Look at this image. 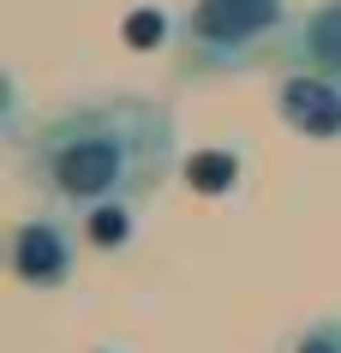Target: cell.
I'll return each instance as SVG.
<instances>
[{"mask_svg": "<svg viewBox=\"0 0 341 353\" xmlns=\"http://www.w3.org/2000/svg\"><path fill=\"white\" fill-rule=\"evenodd\" d=\"M78 222L90 228V240L102 252H120V240L132 234V210H90V216H78Z\"/></svg>", "mask_w": 341, "mask_h": 353, "instance_id": "6", "label": "cell"}, {"mask_svg": "<svg viewBox=\"0 0 341 353\" xmlns=\"http://www.w3.org/2000/svg\"><path fill=\"white\" fill-rule=\"evenodd\" d=\"M276 114H282V126L305 132V138H341V78L293 66L276 84Z\"/></svg>", "mask_w": 341, "mask_h": 353, "instance_id": "4", "label": "cell"}, {"mask_svg": "<svg viewBox=\"0 0 341 353\" xmlns=\"http://www.w3.org/2000/svg\"><path fill=\"white\" fill-rule=\"evenodd\" d=\"M282 60L287 66H311V72L341 78V0H318L311 12H300Z\"/></svg>", "mask_w": 341, "mask_h": 353, "instance_id": "5", "label": "cell"}, {"mask_svg": "<svg viewBox=\"0 0 341 353\" xmlns=\"http://www.w3.org/2000/svg\"><path fill=\"white\" fill-rule=\"evenodd\" d=\"M6 270L30 288V294H60L78 270V240L60 216H30L12 228L6 240Z\"/></svg>", "mask_w": 341, "mask_h": 353, "instance_id": "3", "label": "cell"}, {"mask_svg": "<svg viewBox=\"0 0 341 353\" xmlns=\"http://www.w3.org/2000/svg\"><path fill=\"white\" fill-rule=\"evenodd\" d=\"M293 0H192L174 24V66L186 78L251 72L287 54Z\"/></svg>", "mask_w": 341, "mask_h": 353, "instance_id": "2", "label": "cell"}, {"mask_svg": "<svg viewBox=\"0 0 341 353\" xmlns=\"http://www.w3.org/2000/svg\"><path fill=\"white\" fill-rule=\"evenodd\" d=\"M293 353H341V317H318V323H305Z\"/></svg>", "mask_w": 341, "mask_h": 353, "instance_id": "7", "label": "cell"}, {"mask_svg": "<svg viewBox=\"0 0 341 353\" xmlns=\"http://www.w3.org/2000/svg\"><path fill=\"white\" fill-rule=\"evenodd\" d=\"M19 168L66 216L138 210L174 180L180 126L156 96H90L37 120V132L19 144Z\"/></svg>", "mask_w": 341, "mask_h": 353, "instance_id": "1", "label": "cell"}]
</instances>
